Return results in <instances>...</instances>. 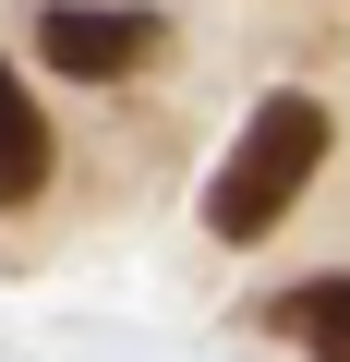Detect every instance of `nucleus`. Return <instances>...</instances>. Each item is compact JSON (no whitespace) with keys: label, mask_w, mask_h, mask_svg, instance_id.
I'll use <instances>...</instances> for the list:
<instances>
[{"label":"nucleus","mask_w":350,"mask_h":362,"mask_svg":"<svg viewBox=\"0 0 350 362\" xmlns=\"http://www.w3.org/2000/svg\"><path fill=\"white\" fill-rule=\"evenodd\" d=\"M326 145H338L326 97H302V85L254 97L242 145H230V157H218V181H206V230H218V242H266V230L290 218V194L326 169Z\"/></svg>","instance_id":"f257e3e1"},{"label":"nucleus","mask_w":350,"mask_h":362,"mask_svg":"<svg viewBox=\"0 0 350 362\" xmlns=\"http://www.w3.org/2000/svg\"><path fill=\"white\" fill-rule=\"evenodd\" d=\"M157 37H169V25H157V13H133V0H121V13H109V0H49V13H37V49H49L73 85H109V73H133Z\"/></svg>","instance_id":"f03ea898"},{"label":"nucleus","mask_w":350,"mask_h":362,"mask_svg":"<svg viewBox=\"0 0 350 362\" xmlns=\"http://www.w3.org/2000/svg\"><path fill=\"white\" fill-rule=\"evenodd\" d=\"M49 181V121H37V97H25V73L0 61V206H25Z\"/></svg>","instance_id":"7ed1b4c3"},{"label":"nucleus","mask_w":350,"mask_h":362,"mask_svg":"<svg viewBox=\"0 0 350 362\" xmlns=\"http://www.w3.org/2000/svg\"><path fill=\"white\" fill-rule=\"evenodd\" d=\"M278 338H302L314 362H350V278H302V290H278V314H266Z\"/></svg>","instance_id":"20e7f679"}]
</instances>
